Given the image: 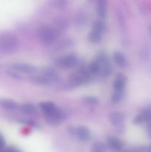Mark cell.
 Wrapping results in <instances>:
<instances>
[{"instance_id": "1", "label": "cell", "mask_w": 151, "mask_h": 152, "mask_svg": "<svg viewBox=\"0 0 151 152\" xmlns=\"http://www.w3.org/2000/svg\"><path fill=\"white\" fill-rule=\"evenodd\" d=\"M19 42L14 35L4 34L0 37V52L4 54H11L16 51Z\"/></svg>"}, {"instance_id": "2", "label": "cell", "mask_w": 151, "mask_h": 152, "mask_svg": "<svg viewBox=\"0 0 151 152\" xmlns=\"http://www.w3.org/2000/svg\"><path fill=\"white\" fill-rule=\"evenodd\" d=\"M91 80V74H90L88 70L86 68H81L78 72L74 73L69 77L68 84L72 87H77V86H83Z\"/></svg>"}, {"instance_id": "3", "label": "cell", "mask_w": 151, "mask_h": 152, "mask_svg": "<svg viewBox=\"0 0 151 152\" xmlns=\"http://www.w3.org/2000/svg\"><path fill=\"white\" fill-rule=\"evenodd\" d=\"M58 38V32L54 28L44 26L40 28L38 31V39L41 43L49 45L56 41Z\"/></svg>"}, {"instance_id": "4", "label": "cell", "mask_w": 151, "mask_h": 152, "mask_svg": "<svg viewBox=\"0 0 151 152\" xmlns=\"http://www.w3.org/2000/svg\"><path fill=\"white\" fill-rule=\"evenodd\" d=\"M78 63L77 56L74 54H68L66 56L57 58L55 64L57 67L62 69H70L76 67Z\"/></svg>"}, {"instance_id": "5", "label": "cell", "mask_w": 151, "mask_h": 152, "mask_svg": "<svg viewBox=\"0 0 151 152\" xmlns=\"http://www.w3.org/2000/svg\"><path fill=\"white\" fill-rule=\"evenodd\" d=\"M65 118V114L62 109L56 108L48 114H44V119L47 123L52 126H58Z\"/></svg>"}, {"instance_id": "6", "label": "cell", "mask_w": 151, "mask_h": 152, "mask_svg": "<svg viewBox=\"0 0 151 152\" xmlns=\"http://www.w3.org/2000/svg\"><path fill=\"white\" fill-rule=\"evenodd\" d=\"M10 69L18 71L20 74H32L36 73V68L32 65L27 63H13L10 65Z\"/></svg>"}, {"instance_id": "7", "label": "cell", "mask_w": 151, "mask_h": 152, "mask_svg": "<svg viewBox=\"0 0 151 152\" xmlns=\"http://www.w3.org/2000/svg\"><path fill=\"white\" fill-rule=\"evenodd\" d=\"M107 145L111 151L120 152L122 150L124 144L119 138L110 136L107 138Z\"/></svg>"}, {"instance_id": "8", "label": "cell", "mask_w": 151, "mask_h": 152, "mask_svg": "<svg viewBox=\"0 0 151 152\" xmlns=\"http://www.w3.org/2000/svg\"><path fill=\"white\" fill-rule=\"evenodd\" d=\"M151 122V106L144 109L139 114L133 119V123L141 125L144 123H149Z\"/></svg>"}, {"instance_id": "9", "label": "cell", "mask_w": 151, "mask_h": 152, "mask_svg": "<svg viewBox=\"0 0 151 152\" xmlns=\"http://www.w3.org/2000/svg\"><path fill=\"white\" fill-rule=\"evenodd\" d=\"M109 120L113 126L119 129L124 123V115L118 111H114L109 115Z\"/></svg>"}, {"instance_id": "10", "label": "cell", "mask_w": 151, "mask_h": 152, "mask_svg": "<svg viewBox=\"0 0 151 152\" xmlns=\"http://www.w3.org/2000/svg\"><path fill=\"white\" fill-rule=\"evenodd\" d=\"M126 83H127V77L122 74H118L113 83L114 91L124 93Z\"/></svg>"}, {"instance_id": "11", "label": "cell", "mask_w": 151, "mask_h": 152, "mask_svg": "<svg viewBox=\"0 0 151 152\" xmlns=\"http://www.w3.org/2000/svg\"><path fill=\"white\" fill-rule=\"evenodd\" d=\"M73 134L81 141H87L90 137V131L84 126H78L73 131Z\"/></svg>"}, {"instance_id": "12", "label": "cell", "mask_w": 151, "mask_h": 152, "mask_svg": "<svg viewBox=\"0 0 151 152\" xmlns=\"http://www.w3.org/2000/svg\"><path fill=\"white\" fill-rule=\"evenodd\" d=\"M41 74L45 76L46 77L49 79L52 83H56V82L59 81V75L53 68H44L41 70Z\"/></svg>"}, {"instance_id": "13", "label": "cell", "mask_w": 151, "mask_h": 152, "mask_svg": "<svg viewBox=\"0 0 151 152\" xmlns=\"http://www.w3.org/2000/svg\"><path fill=\"white\" fill-rule=\"evenodd\" d=\"M31 82L33 83H34V84L38 85V86H47L53 84L52 82L47 77H46L45 76L41 74L31 77Z\"/></svg>"}, {"instance_id": "14", "label": "cell", "mask_w": 151, "mask_h": 152, "mask_svg": "<svg viewBox=\"0 0 151 152\" xmlns=\"http://www.w3.org/2000/svg\"><path fill=\"white\" fill-rule=\"evenodd\" d=\"M107 2L105 0H99L97 2V15L101 19H105L107 15Z\"/></svg>"}, {"instance_id": "15", "label": "cell", "mask_w": 151, "mask_h": 152, "mask_svg": "<svg viewBox=\"0 0 151 152\" xmlns=\"http://www.w3.org/2000/svg\"><path fill=\"white\" fill-rule=\"evenodd\" d=\"M0 106L5 110H15L18 108V104L13 99H1Z\"/></svg>"}, {"instance_id": "16", "label": "cell", "mask_w": 151, "mask_h": 152, "mask_svg": "<svg viewBox=\"0 0 151 152\" xmlns=\"http://www.w3.org/2000/svg\"><path fill=\"white\" fill-rule=\"evenodd\" d=\"M113 59L114 62L118 66L124 67L127 64V59H126L125 56L120 51H115L113 55Z\"/></svg>"}, {"instance_id": "17", "label": "cell", "mask_w": 151, "mask_h": 152, "mask_svg": "<svg viewBox=\"0 0 151 152\" xmlns=\"http://www.w3.org/2000/svg\"><path fill=\"white\" fill-rule=\"evenodd\" d=\"M39 107L44 114H48L56 108L53 102H42L39 104Z\"/></svg>"}, {"instance_id": "18", "label": "cell", "mask_w": 151, "mask_h": 152, "mask_svg": "<svg viewBox=\"0 0 151 152\" xmlns=\"http://www.w3.org/2000/svg\"><path fill=\"white\" fill-rule=\"evenodd\" d=\"M19 109L24 114H32L35 113L36 106L31 103H23L19 106Z\"/></svg>"}, {"instance_id": "19", "label": "cell", "mask_w": 151, "mask_h": 152, "mask_svg": "<svg viewBox=\"0 0 151 152\" xmlns=\"http://www.w3.org/2000/svg\"><path fill=\"white\" fill-rule=\"evenodd\" d=\"M88 71L92 75H97L101 72V66L99 62L96 60H94L90 64L88 68Z\"/></svg>"}, {"instance_id": "20", "label": "cell", "mask_w": 151, "mask_h": 152, "mask_svg": "<svg viewBox=\"0 0 151 152\" xmlns=\"http://www.w3.org/2000/svg\"><path fill=\"white\" fill-rule=\"evenodd\" d=\"M102 38V34L94 31H92L88 35L89 41L92 43H94V44H96V43H99V42H101Z\"/></svg>"}, {"instance_id": "21", "label": "cell", "mask_w": 151, "mask_h": 152, "mask_svg": "<svg viewBox=\"0 0 151 152\" xmlns=\"http://www.w3.org/2000/svg\"><path fill=\"white\" fill-rule=\"evenodd\" d=\"M105 30V25L104 22L102 20H98L93 23V27H92V31H96L100 34H103V32Z\"/></svg>"}, {"instance_id": "22", "label": "cell", "mask_w": 151, "mask_h": 152, "mask_svg": "<svg viewBox=\"0 0 151 152\" xmlns=\"http://www.w3.org/2000/svg\"><path fill=\"white\" fill-rule=\"evenodd\" d=\"M90 151L91 152H107V147L103 142H97L92 145Z\"/></svg>"}, {"instance_id": "23", "label": "cell", "mask_w": 151, "mask_h": 152, "mask_svg": "<svg viewBox=\"0 0 151 152\" xmlns=\"http://www.w3.org/2000/svg\"><path fill=\"white\" fill-rule=\"evenodd\" d=\"M123 96H124V93L114 91L111 96V102L113 103H118L123 99Z\"/></svg>"}, {"instance_id": "24", "label": "cell", "mask_w": 151, "mask_h": 152, "mask_svg": "<svg viewBox=\"0 0 151 152\" xmlns=\"http://www.w3.org/2000/svg\"><path fill=\"white\" fill-rule=\"evenodd\" d=\"M68 1H63V0H56V1H51V4L54 7L58 9H62L66 7Z\"/></svg>"}, {"instance_id": "25", "label": "cell", "mask_w": 151, "mask_h": 152, "mask_svg": "<svg viewBox=\"0 0 151 152\" xmlns=\"http://www.w3.org/2000/svg\"><path fill=\"white\" fill-rule=\"evenodd\" d=\"M84 102L86 103L89 104V105H96V104L98 103L99 102V99L96 97V96H84L83 98Z\"/></svg>"}, {"instance_id": "26", "label": "cell", "mask_w": 151, "mask_h": 152, "mask_svg": "<svg viewBox=\"0 0 151 152\" xmlns=\"http://www.w3.org/2000/svg\"><path fill=\"white\" fill-rule=\"evenodd\" d=\"M7 74H8L9 76L13 77V78L17 79V80H20V79H22V75H21L20 73L18 72V71H14V70L13 69H10L9 70V71H7Z\"/></svg>"}, {"instance_id": "27", "label": "cell", "mask_w": 151, "mask_h": 152, "mask_svg": "<svg viewBox=\"0 0 151 152\" xmlns=\"http://www.w3.org/2000/svg\"><path fill=\"white\" fill-rule=\"evenodd\" d=\"M20 122H21V123H25V124L29 125V126H32V127H34V128H38V124H37L36 123H35V122L31 121V120H20Z\"/></svg>"}, {"instance_id": "28", "label": "cell", "mask_w": 151, "mask_h": 152, "mask_svg": "<svg viewBox=\"0 0 151 152\" xmlns=\"http://www.w3.org/2000/svg\"><path fill=\"white\" fill-rule=\"evenodd\" d=\"M5 140H4V137L1 134L0 132V152L4 151V148L5 147Z\"/></svg>"}, {"instance_id": "29", "label": "cell", "mask_w": 151, "mask_h": 152, "mask_svg": "<svg viewBox=\"0 0 151 152\" xmlns=\"http://www.w3.org/2000/svg\"><path fill=\"white\" fill-rule=\"evenodd\" d=\"M1 152H21L19 150H18L17 148H14V147H8L7 149L4 150Z\"/></svg>"}, {"instance_id": "30", "label": "cell", "mask_w": 151, "mask_h": 152, "mask_svg": "<svg viewBox=\"0 0 151 152\" xmlns=\"http://www.w3.org/2000/svg\"><path fill=\"white\" fill-rule=\"evenodd\" d=\"M147 133L149 137L151 138V122L147 123Z\"/></svg>"}, {"instance_id": "31", "label": "cell", "mask_w": 151, "mask_h": 152, "mask_svg": "<svg viewBox=\"0 0 151 152\" xmlns=\"http://www.w3.org/2000/svg\"><path fill=\"white\" fill-rule=\"evenodd\" d=\"M146 150H147V152H151V145H150L149 146L147 147Z\"/></svg>"}, {"instance_id": "32", "label": "cell", "mask_w": 151, "mask_h": 152, "mask_svg": "<svg viewBox=\"0 0 151 152\" xmlns=\"http://www.w3.org/2000/svg\"><path fill=\"white\" fill-rule=\"evenodd\" d=\"M149 32H150V35H151V25H150V26H149Z\"/></svg>"}]
</instances>
